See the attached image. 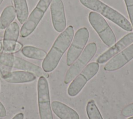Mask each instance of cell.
<instances>
[{"mask_svg": "<svg viewBox=\"0 0 133 119\" xmlns=\"http://www.w3.org/2000/svg\"><path fill=\"white\" fill-rule=\"evenodd\" d=\"M74 29L68 26L58 35L42 63V69L46 73L53 71L58 66L62 56L72 41Z\"/></svg>", "mask_w": 133, "mask_h": 119, "instance_id": "obj_1", "label": "cell"}, {"mask_svg": "<svg viewBox=\"0 0 133 119\" xmlns=\"http://www.w3.org/2000/svg\"><path fill=\"white\" fill-rule=\"evenodd\" d=\"M79 1L85 7L101 14L125 31H132L130 22L123 15L101 1L99 0H79Z\"/></svg>", "mask_w": 133, "mask_h": 119, "instance_id": "obj_2", "label": "cell"}, {"mask_svg": "<svg viewBox=\"0 0 133 119\" xmlns=\"http://www.w3.org/2000/svg\"><path fill=\"white\" fill-rule=\"evenodd\" d=\"M52 1L39 0L21 28L20 34L22 38H26L33 32L43 18Z\"/></svg>", "mask_w": 133, "mask_h": 119, "instance_id": "obj_3", "label": "cell"}, {"mask_svg": "<svg viewBox=\"0 0 133 119\" xmlns=\"http://www.w3.org/2000/svg\"><path fill=\"white\" fill-rule=\"evenodd\" d=\"M88 20L92 27L97 32L102 42L110 47L116 42V37L105 19L99 13L91 11L88 15Z\"/></svg>", "mask_w": 133, "mask_h": 119, "instance_id": "obj_4", "label": "cell"}, {"mask_svg": "<svg viewBox=\"0 0 133 119\" xmlns=\"http://www.w3.org/2000/svg\"><path fill=\"white\" fill-rule=\"evenodd\" d=\"M96 51L97 45L95 42L90 43L86 45L78 58L67 71L64 80L65 84H68L78 75L94 56Z\"/></svg>", "mask_w": 133, "mask_h": 119, "instance_id": "obj_5", "label": "cell"}, {"mask_svg": "<svg viewBox=\"0 0 133 119\" xmlns=\"http://www.w3.org/2000/svg\"><path fill=\"white\" fill-rule=\"evenodd\" d=\"M37 90L40 119H53L49 85L46 78L44 76L39 77Z\"/></svg>", "mask_w": 133, "mask_h": 119, "instance_id": "obj_6", "label": "cell"}, {"mask_svg": "<svg viewBox=\"0 0 133 119\" xmlns=\"http://www.w3.org/2000/svg\"><path fill=\"white\" fill-rule=\"evenodd\" d=\"M99 68V63L92 62L88 64L77 75L70 85L68 89V94L70 97H75L83 89L86 83L94 77Z\"/></svg>", "mask_w": 133, "mask_h": 119, "instance_id": "obj_7", "label": "cell"}, {"mask_svg": "<svg viewBox=\"0 0 133 119\" xmlns=\"http://www.w3.org/2000/svg\"><path fill=\"white\" fill-rule=\"evenodd\" d=\"M89 32L85 27L79 28L75 33L66 54V64L71 66L79 56L89 39Z\"/></svg>", "mask_w": 133, "mask_h": 119, "instance_id": "obj_8", "label": "cell"}, {"mask_svg": "<svg viewBox=\"0 0 133 119\" xmlns=\"http://www.w3.org/2000/svg\"><path fill=\"white\" fill-rule=\"evenodd\" d=\"M20 29L16 22L9 25L4 31L3 40V52L15 53L23 47V45L18 41Z\"/></svg>", "mask_w": 133, "mask_h": 119, "instance_id": "obj_9", "label": "cell"}, {"mask_svg": "<svg viewBox=\"0 0 133 119\" xmlns=\"http://www.w3.org/2000/svg\"><path fill=\"white\" fill-rule=\"evenodd\" d=\"M50 12L53 27L58 32H63L66 28L64 7L62 0H52L50 4Z\"/></svg>", "mask_w": 133, "mask_h": 119, "instance_id": "obj_10", "label": "cell"}, {"mask_svg": "<svg viewBox=\"0 0 133 119\" xmlns=\"http://www.w3.org/2000/svg\"><path fill=\"white\" fill-rule=\"evenodd\" d=\"M133 59V43L114 56L104 66V69L113 72L120 69Z\"/></svg>", "mask_w": 133, "mask_h": 119, "instance_id": "obj_11", "label": "cell"}, {"mask_svg": "<svg viewBox=\"0 0 133 119\" xmlns=\"http://www.w3.org/2000/svg\"><path fill=\"white\" fill-rule=\"evenodd\" d=\"M132 43H133V32H130L125 35L110 49L100 55L97 59V62L99 64L107 62Z\"/></svg>", "mask_w": 133, "mask_h": 119, "instance_id": "obj_12", "label": "cell"}, {"mask_svg": "<svg viewBox=\"0 0 133 119\" xmlns=\"http://www.w3.org/2000/svg\"><path fill=\"white\" fill-rule=\"evenodd\" d=\"M13 68L33 73L36 77L44 76L45 78L49 77L48 74L45 72L41 67L15 56H14Z\"/></svg>", "mask_w": 133, "mask_h": 119, "instance_id": "obj_13", "label": "cell"}, {"mask_svg": "<svg viewBox=\"0 0 133 119\" xmlns=\"http://www.w3.org/2000/svg\"><path fill=\"white\" fill-rule=\"evenodd\" d=\"M51 110L60 119H79L77 112L64 103L54 101L51 104Z\"/></svg>", "mask_w": 133, "mask_h": 119, "instance_id": "obj_14", "label": "cell"}, {"mask_svg": "<svg viewBox=\"0 0 133 119\" xmlns=\"http://www.w3.org/2000/svg\"><path fill=\"white\" fill-rule=\"evenodd\" d=\"M36 78V76L33 73L21 70L11 72L4 79L8 83L22 84L33 81Z\"/></svg>", "mask_w": 133, "mask_h": 119, "instance_id": "obj_15", "label": "cell"}, {"mask_svg": "<svg viewBox=\"0 0 133 119\" xmlns=\"http://www.w3.org/2000/svg\"><path fill=\"white\" fill-rule=\"evenodd\" d=\"M14 59V54L5 52L0 54V74L3 79L11 72Z\"/></svg>", "mask_w": 133, "mask_h": 119, "instance_id": "obj_16", "label": "cell"}, {"mask_svg": "<svg viewBox=\"0 0 133 119\" xmlns=\"http://www.w3.org/2000/svg\"><path fill=\"white\" fill-rule=\"evenodd\" d=\"M16 16V11L14 6L9 5L3 10L0 16V28L5 29L15 20Z\"/></svg>", "mask_w": 133, "mask_h": 119, "instance_id": "obj_17", "label": "cell"}, {"mask_svg": "<svg viewBox=\"0 0 133 119\" xmlns=\"http://www.w3.org/2000/svg\"><path fill=\"white\" fill-rule=\"evenodd\" d=\"M18 20L23 24L29 16V9L26 0H13Z\"/></svg>", "mask_w": 133, "mask_h": 119, "instance_id": "obj_18", "label": "cell"}, {"mask_svg": "<svg viewBox=\"0 0 133 119\" xmlns=\"http://www.w3.org/2000/svg\"><path fill=\"white\" fill-rule=\"evenodd\" d=\"M21 53L26 57L37 60H43L47 53L44 50L31 45H26L21 49Z\"/></svg>", "mask_w": 133, "mask_h": 119, "instance_id": "obj_19", "label": "cell"}, {"mask_svg": "<svg viewBox=\"0 0 133 119\" xmlns=\"http://www.w3.org/2000/svg\"><path fill=\"white\" fill-rule=\"evenodd\" d=\"M86 113L89 119H103L99 109L93 100H90L87 102Z\"/></svg>", "mask_w": 133, "mask_h": 119, "instance_id": "obj_20", "label": "cell"}, {"mask_svg": "<svg viewBox=\"0 0 133 119\" xmlns=\"http://www.w3.org/2000/svg\"><path fill=\"white\" fill-rule=\"evenodd\" d=\"M133 29V0H124Z\"/></svg>", "mask_w": 133, "mask_h": 119, "instance_id": "obj_21", "label": "cell"}, {"mask_svg": "<svg viewBox=\"0 0 133 119\" xmlns=\"http://www.w3.org/2000/svg\"><path fill=\"white\" fill-rule=\"evenodd\" d=\"M122 115L124 117L133 116V102L125 106L121 111Z\"/></svg>", "mask_w": 133, "mask_h": 119, "instance_id": "obj_22", "label": "cell"}, {"mask_svg": "<svg viewBox=\"0 0 133 119\" xmlns=\"http://www.w3.org/2000/svg\"><path fill=\"white\" fill-rule=\"evenodd\" d=\"M7 112L4 105L0 101V117H4L6 116Z\"/></svg>", "mask_w": 133, "mask_h": 119, "instance_id": "obj_23", "label": "cell"}, {"mask_svg": "<svg viewBox=\"0 0 133 119\" xmlns=\"http://www.w3.org/2000/svg\"><path fill=\"white\" fill-rule=\"evenodd\" d=\"M24 114L22 113H19L16 114L11 119H23Z\"/></svg>", "mask_w": 133, "mask_h": 119, "instance_id": "obj_24", "label": "cell"}, {"mask_svg": "<svg viewBox=\"0 0 133 119\" xmlns=\"http://www.w3.org/2000/svg\"><path fill=\"white\" fill-rule=\"evenodd\" d=\"M3 52V40H0V54Z\"/></svg>", "mask_w": 133, "mask_h": 119, "instance_id": "obj_25", "label": "cell"}, {"mask_svg": "<svg viewBox=\"0 0 133 119\" xmlns=\"http://www.w3.org/2000/svg\"><path fill=\"white\" fill-rule=\"evenodd\" d=\"M4 30L1 29L0 28V37H3V35H4Z\"/></svg>", "mask_w": 133, "mask_h": 119, "instance_id": "obj_26", "label": "cell"}, {"mask_svg": "<svg viewBox=\"0 0 133 119\" xmlns=\"http://www.w3.org/2000/svg\"><path fill=\"white\" fill-rule=\"evenodd\" d=\"M3 1V0H0V5H1V4L2 3Z\"/></svg>", "mask_w": 133, "mask_h": 119, "instance_id": "obj_27", "label": "cell"}, {"mask_svg": "<svg viewBox=\"0 0 133 119\" xmlns=\"http://www.w3.org/2000/svg\"><path fill=\"white\" fill-rule=\"evenodd\" d=\"M128 119H133V116H132V117H130V118H129Z\"/></svg>", "mask_w": 133, "mask_h": 119, "instance_id": "obj_28", "label": "cell"}]
</instances>
